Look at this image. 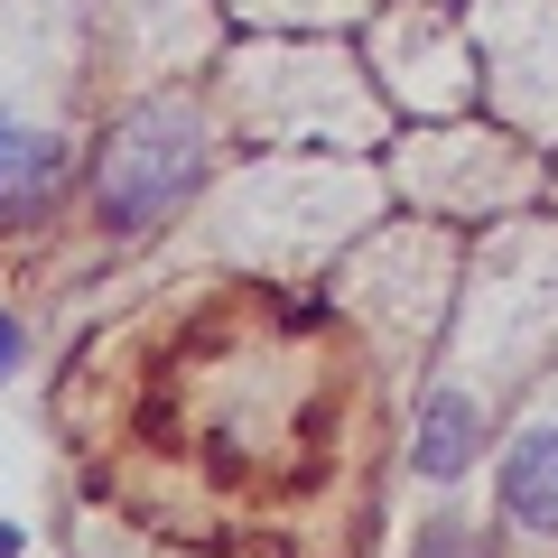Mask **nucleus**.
I'll use <instances>...</instances> for the list:
<instances>
[{
	"mask_svg": "<svg viewBox=\"0 0 558 558\" xmlns=\"http://www.w3.org/2000/svg\"><path fill=\"white\" fill-rule=\"evenodd\" d=\"M205 178V121L186 102H140L112 121L94 159V215L102 233H149L186 205V186Z\"/></svg>",
	"mask_w": 558,
	"mask_h": 558,
	"instance_id": "obj_1",
	"label": "nucleus"
},
{
	"mask_svg": "<svg viewBox=\"0 0 558 558\" xmlns=\"http://www.w3.org/2000/svg\"><path fill=\"white\" fill-rule=\"evenodd\" d=\"M65 186V140L57 131H28L20 112H0V233H20L57 205Z\"/></svg>",
	"mask_w": 558,
	"mask_h": 558,
	"instance_id": "obj_2",
	"label": "nucleus"
},
{
	"mask_svg": "<svg viewBox=\"0 0 558 558\" xmlns=\"http://www.w3.org/2000/svg\"><path fill=\"white\" fill-rule=\"evenodd\" d=\"M502 521L558 531V428H531V438L502 457Z\"/></svg>",
	"mask_w": 558,
	"mask_h": 558,
	"instance_id": "obj_3",
	"label": "nucleus"
},
{
	"mask_svg": "<svg viewBox=\"0 0 558 558\" xmlns=\"http://www.w3.org/2000/svg\"><path fill=\"white\" fill-rule=\"evenodd\" d=\"M484 447V410L465 391H428V410H418V475H465Z\"/></svg>",
	"mask_w": 558,
	"mask_h": 558,
	"instance_id": "obj_4",
	"label": "nucleus"
},
{
	"mask_svg": "<svg viewBox=\"0 0 558 558\" xmlns=\"http://www.w3.org/2000/svg\"><path fill=\"white\" fill-rule=\"evenodd\" d=\"M410 558H494V549H484V531H465V521H438Z\"/></svg>",
	"mask_w": 558,
	"mask_h": 558,
	"instance_id": "obj_5",
	"label": "nucleus"
},
{
	"mask_svg": "<svg viewBox=\"0 0 558 558\" xmlns=\"http://www.w3.org/2000/svg\"><path fill=\"white\" fill-rule=\"evenodd\" d=\"M20 373V317H0V381Z\"/></svg>",
	"mask_w": 558,
	"mask_h": 558,
	"instance_id": "obj_6",
	"label": "nucleus"
},
{
	"mask_svg": "<svg viewBox=\"0 0 558 558\" xmlns=\"http://www.w3.org/2000/svg\"><path fill=\"white\" fill-rule=\"evenodd\" d=\"M0 558H20V531H10V521H0Z\"/></svg>",
	"mask_w": 558,
	"mask_h": 558,
	"instance_id": "obj_7",
	"label": "nucleus"
}]
</instances>
